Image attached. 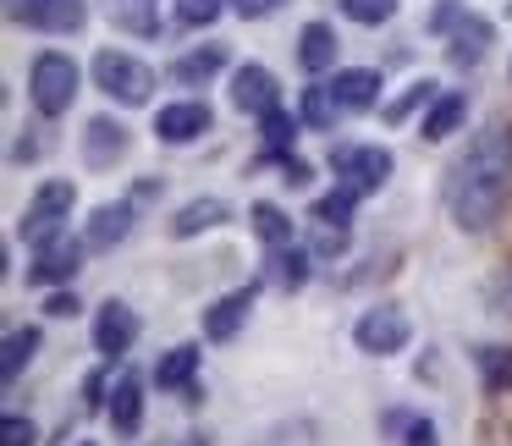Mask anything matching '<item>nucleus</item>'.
Instances as JSON below:
<instances>
[{
	"mask_svg": "<svg viewBox=\"0 0 512 446\" xmlns=\"http://www.w3.org/2000/svg\"><path fill=\"white\" fill-rule=\"evenodd\" d=\"M512 199V138L507 127H485L474 144L457 155L452 177H446V210L463 232H490Z\"/></svg>",
	"mask_w": 512,
	"mask_h": 446,
	"instance_id": "f257e3e1",
	"label": "nucleus"
},
{
	"mask_svg": "<svg viewBox=\"0 0 512 446\" xmlns=\"http://www.w3.org/2000/svg\"><path fill=\"white\" fill-rule=\"evenodd\" d=\"M78 61L72 56H61V50H39L34 56V67H28V100H34V111L39 116H67L72 111V100H78Z\"/></svg>",
	"mask_w": 512,
	"mask_h": 446,
	"instance_id": "f03ea898",
	"label": "nucleus"
},
{
	"mask_svg": "<svg viewBox=\"0 0 512 446\" xmlns=\"http://www.w3.org/2000/svg\"><path fill=\"white\" fill-rule=\"evenodd\" d=\"M72 204H78V188H72L67 177L39 182V188H34V199H28V210H23V221H17L23 243H34V248L56 243V237H61V226L72 221Z\"/></svg>",
	"mask_w": 512,
	"mask_h": 446,
	"instance_id": "7ed1b4c3",
	"label": "nucleus"
},
{
	"mask_svg": "<svg viewBox=\"0 0 512 446\" xmlns=\"http://www.w3.org/2000/svg\"><path fill=\"white\" fill-rule=\"evenodd\" d=\"M94 83L116 105H149V94H155V72L138 56H127V50H100L94 56Z\"/></svg>",
	"mask_w": 512,
	"mask_h": 446,
	"instance_id": "20e7f679",
	"label": "nucleus"
},
{
	"mask_svg": "<svg viewBox=\"0 0 512 446\" xmlns=\"http://www.w3.org/2000/svg\"><path fill=\"white\" fill-rule=\"evenodd\" d=\"M391 166H397V160H391V149H380V144H336L331 149V171L342 177V188L358 193V199L386 188Z\"/></svg>",
	"mask_w": 512,
	"mask_h": 446,
	"instance_id": "39448f33",
	"label": "nucleus"
},
{
	"mask_svg": "<svg viewBox=\"0 0 512 446\" xmlns=\"http://www.w3.org/2000/svg\"><path fill=\"white\" fill-rule=\"evenodd\" d=\"M408 336H413L408 314L391 309V303H380V309H364V314H358V325H353L358 353H369V358H391V353H402V347H408Z\"/></svg>",
	"mask_w": 512,
	"mask_h": 446,
	"instance_id": "423d86ee",
	"label": "nucleus"
},
{
	"mask_svg": "<svg viewBox=\"0 0 512 446\" xmlns=\"http://www.w3.org/2000/svg\"><path fill=\"white\" fill-rule=\"evenodd\" d=\"M12 17L39 34H78L89 23V0H12Z\"/></svg>",
	"mask_w": 512,
	"mask_h": 446,
	"instance_id": "0eeeda50",
	"label": "nucleus"
},
{
	"mask_svg": "<svg viewBox=\"0 0 512 446\" xmlns=\"http://www.w3.org/2000/svg\"><path fill=\"white\" fill-rule=\"evenodd\" d=\"M210 127H215V116H210L204 100H177V105H160L155 111V138L160 144H199Z\"/></svg>",
	"mask_w": 512,
	"mask_h": 446,
	"instance_id": "6e6552de",
	"label": "nucleus"
},
{
	"mask_svg": "<svg viewBox=\"0 0 512 446\" xmlns=\"http://www.w3.org/2000/svg\"><path fill=\"white\" fill-rule=\"evenodd\" d=\"M83 248L89 243H78V237H67V232H61L56 243H45L34 254V265H28V287H61V281H72L83 270Z\"/></svg>",
	"mask_w": 512,
	"mask_h": 446,
	"instance_id": "1a4fd4ad",
	"label": "nucleus"
},
{
	"mask_svg": "<svg viewBox=\"0 0 512 446\" xmlns=\"http://www.w3.org/2000/svg\"><path fill=\"white\" fill-rule=\"evenodd\" d=\"M138 309H127L122 298H111V303H100V314H94V353H105V358H122L127 347L138 342Z\"/></svg>",
	"mask_w": 512,
	"mask_h": 446,
	"instance_id": "9d476101",
	"label": "nucleus"
},
{
	"mask_svg": "<svg viewBox=\"0 0 512 446\" xmlns=\"http://www.w3.org/2000/svg\"><path fill=\"white\" fill-rule=\"evenodd\" d=\"M232 105L243 116H270V111H281V89H276V78H270L265 67H237L232 72Z\"/></svg>",
	"mask_w": 512,
	"mask_h": 446,
	"instance_id": "9b49d317",
	"label": "nucleus"
},
{
	"mask_svg": "<svg viewBox=\"0 0 512 446\" xmlns=\"http://www.w3.org/2000/svg\"><path fill=\"white\" fill-rule=\"evenodd\" d=\"M133 221H138L133 199H116V204H100V210L89 215V232H83V243H89L94 254H111L116 243H127V237H133Z\"/></svg>",
	"mask_w": 512,
	"mask_h": 446,
	"instance_id": "f8f14e48",
	"label": "nucleus"
},
{
	"mask_svg": "<svg viewBox=\"0 0 512 446\" xmlns=\"http://www.w3.org/2000/svg\"><path fill=\"white\" fill-rule=\"evenodd\" d=\"M127 127L116 122V116H94L89 127H83V166H94V171H105V166H116V160L127 155Z\"/></svg>",
	"mask_w": 512,
	"mask_h": 446,
	"instance_id": "ddd939ff",
	"label": "nucleus"
},
{
	"mask_svg": "<svg viewBox=\"0 0 512 446\" xmlns=\"http://www.w3.org/2000/svg\"><path fill=\"white\" fill-rule=\"evenodd\" d=\"M248 309H254V287H237V292H226V298H215L210 309H204V342H232L248 325Z\"/></svg>",
	"mask_w": 512,
	"mask_h": 446,
	"instance_id": "4468645a",
	"label": "nucleus"
},
{
	"mask_svg": "<svg viewBox=\"0 0 512 446\" xmlns=\"http://www.w3.org/2000/svg\"><path fill=\"white\" fill-rule=\"evenodd\" d=\"M485 56H490V23L474 12H463L457 28L446 34V61H452V67H479Z\"/></svg>",
	"mask_w": 512,
	"mask_h": 446,
	"instance_id": "2eb2a0df",
	"label": "nucleus"
},
{
	"mask_svg": "<svg viewBox=\"0 0 512 446\" xmlns=\"http://www.w3.org/2000/svg\"><path fill=\"white\" fill-rule=\"evenodd\" d=\"M380 72L375 67H342L331 78V94L342 100V111H369V105H380Z\"/></svg>",
	"mask_w": 512,
	"mask_h": 446,
	"instance_id": "dca6fc26",
	"label": "nucleus"
},
{
	"mask_svg": "<svg viewBox=\"0 0 512 446\" xmlns=\"http://www.w3.org/2000/svg\"><path fill=\"white\" fill-rule=\"evenodd\" d=\"M138 424H144V380L122 375L116 391H111V430L116 435H138Z\"/></svg>",
	"mask_w": 512,
	"mask_h": 446,
	"instance_id": "f3484780",
	"label": "nucleus"
},
{
	"mask_svg": "<svg viewBox=\"0 0 512 446\" xmlns=\"http://www.w3.org/2000/svg\"><path fill=\"white\" fill-rule=\"evenodd\" d=\"M105 17L122 34H160V0H105Z\"/></svg>",
	"mask_w": 512,
	"mask_h": 446,
	"instance_id": "a211bd4d",
	"label": "nucleus"
},
{
	"mask_svg": "<svg viewBox=\"0 0 512 446\" xmlns=\"http://www.w3.org/2000/svg\"><path fill=\"white\" fill-rule=\"evenodd\" d=\"M221 67H226V45H199L182 61H171V78H177L182 89H199V83H210Z\"/></svg>",
	"mask_w": 512,
	"mask_h": 446,
	"instance_id": "6ab92c4d",
	"label": "nucleus"
},
{
	"mask_svg": "<svg viewBox=\"0 0 512 446\" xmlns=\"http://www.w3.org/2000/svg\"><path fill=\"white\" fill-rule=\"evenodd\" d=\"M468 116V94H441L435 105H424V122H419V138L441 144V138L457 133V122Z\"/></svg>",
	"mask_w": 512,
	"mask_h": 446,
	"instance_id": "aec40b11",
	"label": "nucleus"
},
{
	"mask_svg": "<svg viewBox=\"0 0 512 446\" xmlns=\"http://www.w3.org/2000/svg\"><path fill=\"white\" fill-rule=\"evenodd\" d=\"M298 61H303V72L336 67V28H331V23H303V34H298Z\"/></svg>",
	"mask_w": 512,
	"mask_h": 446,
	"instance_id": "412c9836",
	"label": "nucleus"
},
{
	"mask_svg": "<svg viewBox=\"0 0 512 446\" xmlns=\"http://www.w3.org/2000/svg\"><path fill=\"white\" fill-rule=\"evenodd\" d=\"M193 375H199V347H171L155 364V386L160 391H193Z\"/></svg>",
	"mask_w": 512,
	"mask_h": 446,
	"instance_id": "4be33fe9",
	"label": "nucleus"
},
{
	"mask_svg": "<svg viewBox=\"0 0 512 446\" xmlns=\"http://www.w3.org/2000/svg\"><path fill=\"white\" fill-rule=\"evenodd\" d=\"M221 221H226L221 199H193V204H182V210L171 215V237H199V232H210V226H221Z\"/></svg>",
	"mask_w": 512,
	"mask_h": 446,
	"instance_id": "5701e85b",
	"label": "nucleus"
},
{
	"mask_svg": "<svg viewBox=\"0 0 512 446\" xmlns=\"http://www.w3.org/2000/svg\"><path fill=\"white\" fill-rule=\"evenodd\" d=\"M39 342H45V336H39V325H17V331L6 336V358H0V375H6V386L23 375V364L39 353Z\"/></svg>",
	"mask_w": 512,
	"mask_h": 446,
	"instance_id": "b1692460",
	"label": "nucleus"
},
{
	"mask_svg": "<svg viewBox=\"0 0 512 446\" xmlns=\"http://www.w3.org/2000/svg\"><path fill=\"white\" fill-rule=\"evenodd\" d=\"M336 116H342V100L331 94V83H309V89H303V122L309 127H336Z\"/></svg>",
	"mask_w": 512,
	"mask_h": 446,
	"instance_id": "393cba45",
	"label": "nucleus"
},
{
	"mask_svg": "<svg viewBox=\"0 0 512 446\" xmlns=\"http://www.w3.org/2000/svg\"><path fill=\"white\" fill-rule=\"evenodd\" d=\"M380 424H386V430H397L402 446H435V424L419 419V413H408V408H391Z\"/></svg>",
	"mask_w": 512,
	"mask_h": 446,
	"instance_id": "a878e982",
	"label": "nucleus"
},
{
	"mask_svg": "<svg viewBox=\"0 0 512 446\" xmlns=\"http://www.w3.org/2000/svg\"><path fill=\"white\" fill-rule=\"evenodd\" d=\"M254 232H259V243H270V248L292 243V221L276 210V204H254Z\"/></svg>",
	"mask_w": 512,
	"mask_h": 446,
	"instance_id": "bb28decb",
	"label": "nucleus"
},
{
	"mask_svg": "<svg viewBox=\"0 0 512 446\" xmlns=\"http://www.w3.org/2000/svg\"><path fill=\"white\" fill-rule=\"evenodd\" d=\"M353 204H358L353 188H336V193H325V199L314 204V221H320V226H342V232H347V221H353Z\"/></svg>",
	"mask_w": 512,
	"mask_h": 446,
	"instance_id": "cd10ccee",
	"label": "nucleus"
},
{
	"mask_svg": "<svg viewBox=\"0 0 512 446\" xmlns=\"http://www.w3.org/2000/svg\"><path fill=\"white\" fill-rule=\"evenodd\" d=\"M342 12L353 17V23H364V28H380V23L397 17V0H342Z\"/></svg>",
	"mask_w": 512,
	"mask_h": 446,
	"instance_id": "c85d7f7f",
	"label": "nucleus"
},
{
	"mask_svg": "<svg viewBox=\"0 0 512 446\" xmlns=\"http://www.w3.org/2000/svg\"><path fill=\"white\" fill-rule=\"evenodd\" d=\"M226 6H232V0H177V23L182 28H210Z\"/></svg>",
	"mask_w": 512,
	"mask_h": 446,
	"instance_id": "c756f323",
	"label": "nucleus"
},
{
	"mask_svg": "<svg viewBox=\"0 0 512 446\" xmlns=\"http://www.w3.org/2000/svg\"><path fill=\"white\" fill-rule=\"evenodd\" d=\"M276 281L287 292H298L303 281H309V254L303 248H287V254H276Z\"/></svg>",
	"mask_w": 512,
	"mask_h": 446,
	"instance_id": "7c9ffc66",
	"label": "nucleus"
},
{
	"mask_svg": "<svg viewBox=\"0 0 512 446\" xmlns=\"http://www.w3.org/2000/svg\"><path fill=\"white\" fill-rule=\"evenodd\" d=\"M259 122H265V149H270V155H276V149H287L292 138H298V122H292L287 111H270V116H259Z\"/></svg>",
	"mask_w": 512,
	"mask_h": 446,
	"instance_id": "2f4dec72",
	"label": "nucleus"
},
{
	"mask_svg": "<svg viewBox=\"0 0 512 446\" xmlns=\"http://www.w3.org/2000/svg\"><path fill=\"white\" fill-rule=\"evenodd\" d=\"M39 430L34 419H23V413H6V424H0V446H34Z\"/></svg>",
	"mask_w": 512,
	"mask_h": 446,
	"instance_id": "473e14b6",
	"label": "nucleus"
},
{
	"mask_svg": "<svg viewBox=\"0 0 512 446\" xmlns=\"http://www.w3.org/2000/svg\"><path fill=\"white\" fill-rule=\"evenodd\" d=\"M419 105H435V83H430V78H424V83H413V89L402 94V100L391 105L386 116H391V122H402V116H408V111H419Z\"/></svg>",
	"mask_w": 512,
	"mask_h": 446,
	"instance_id": "72a5a7b5",
	"label": "nucleus"
},
{
	"mask_svg": "<svg viewBox=\"0 0 512 446\" xmlns=\"http://www.w3.org/2000/svg\"><path fill=\"white\" fill-rule=\"evenodd\" d=\"M287 0H232V12L237 17H248V23H259V17H270V12H281Z\"/></svg>",
	"mask_w": 512,
	"mask_h": 446,
	"instance_id": "f704fd0d",
	"label": "nucleus"
},
{
	"mask_svg": "<svg viewBox=\"0 0 512 446\" xmlns=\"http://www.w3.org/2000/svg\"><path fill=\"white\" fill-rule=\"evenodd\" d=\"M78 309H83V303H78V292H56V298L45 303V314H50V320H67V314H78Z\"/></svg>",
	"mask_w": 512,
	"mask_h": 446,
	"instance_id": "c9c22d12",
	"label": "nucleus"
},
{
	"mask_svg": "<svg viewBox=\"0 0 512 446\" xmlns=\"http://www.w3.org/2000/svg\"><path fill=\"white\" fill-rule=\"evenodd\" d=\"M281 182H287V188H303V182H309V166L287 155V166H281Z\"/></svg>",
	"mask_w": 512,
	"mask_h": 446,
	"instance_id": "e433bc0d",
	"label": "nucleus"
},
{
	"mask_svg": "<svg viewBox=\"0 0 512 446\" xmlns=\"http://www.w3.org/2000/svg\"><path fill=\"white\" fill-rule=\"evenodd\" d=\"M100 397H105V375H89L83 380V408H100Z\"/></svg>",
	"mask_w": 512,
	"mask_h": 446,
	"instance_id": "4c0bfd02",
	"label": "nucleus"
},
{
	"mask_svg": "<svg viewBox=\"0 0 512 446\" xmlns=\"http://www.w3.org/2000/svg\"><path fill=\"white\" fill-rule=\"evenodd\" d=\"M78 446H94V441H78Z\"/></svg>",
	"mask_w": 512,
	"mask_h": 446,
	"instance_id": "58836bf2",
	"label": "nucleus"
}]
</instances>
